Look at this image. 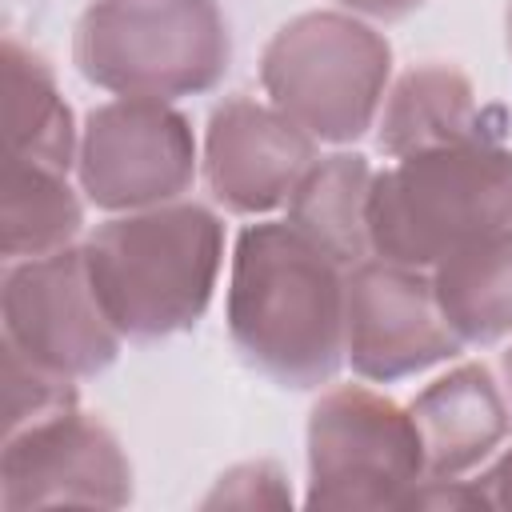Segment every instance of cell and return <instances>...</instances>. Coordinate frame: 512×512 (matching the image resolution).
Here are the masks:
<instances>
[{
    "mask_svg": "<svg viewBox=\"0 0 512 512\" xmlns=\"http://www.w3.org/2000/svg\"><path fill=\"white\" fill-rule=\"evenodd\" d=\"M344 272L304 232L248 224L228 280V336L280 388H320L344 364Z\"/></svg>",
    "mask_w": 512,
    "mask_h": 512,
    "instance_id": "6da1fadb",
    "label": "cell"
},
{
    "mask_svg": "<svg viewBox=\"0 0 512 512\" xmlns=\"http://www.w3.org/2000/svg\"><path fill=\"white\" fill-rule=\"evenodd\" d=\"M220 256V220L176 200L116 216L84 244L92 288L128 340H164L192 328L212 300Z\"/></svg>",
    "mask_w": 512,
    "mask_h": 512,
    "instance_id": "7a4b0ae2",
    "label": "cell"
},
{
    "mask_svg": "<svg viewBox=\"0 0 512 512\" xmlns=\"http://www.w3.org/2000/svg\"><path fill=\"white\" fill-rule=\"evenodd\" d=\"M500 228H512L508 144L432 148L372 176L368 240L384 260L432 268L460 244Z\"/></svg>",
    "mask_w": 512,
    "mask_h": 512,
    "instance_id": "3957f363",
    "label": "cell"
},
{
    "mask_svg": "<svg viewBox=\"0 0 512 512\" xmlns=\"http://www.w3.org/2000/svg\"><path fill=\"white\" fill-rule=\"evenodd\" d=\"M228 56L216 0H96L72 36V60L88 84L144 100L216 88Z\"/></svg>",
    "mask_w": 512,
    "mask_h": 512,
    "instance_id": "277c9868",
    "label": "cell"
},
{
    "mask_svg": "<svg viewBox=\"0 0 512 512\" xmlns=\"http://www.w3.org/2000/svg\"><path fill=\"white\" fill-rule=\"evenodd\" d=\"M392 76L388 40L344 12H304L288 20L260 56L268 100L312 140H360L384 104Z\"/></svg>",
    "mask_w": 512,
    "mask_h": 512,
    "instance_id": "5b68a950",
    "label": "cell"
},
{
    "mask_svg": "<svg viewBox=\"0 0 512 512\" xmlns=\"http://www.w3.org/2000/svg\"><path fill=\"white\" fill-rule=\"evenodd\" d=\"M428 476L412 412L360 388H328L308 416V508H400Z\"/></svg>",
    "mask_w": 512,
    "mask_h": 512,
    "instance_id": "8992f818",
    "label": "cell"
},
{
    "mask_svg": "<svg viewBox=\"0 0 512 512\" xmlns=\"http://www.w3.org/2000/svg\"><path fill=\"white\" fill-rule=\"evenodd\" d=\"M76 168L96 208H156L188 192L196 176V140L168 100L120 96L88 112Z\"/></svg>",
    "mask_w": 512,
    "mask_h": 512,
    "instance_id": "52a82bcc",
    "label": "cell"
},
{
    "mask_svg": "<svg viewBox=\"0 0 512 512\" xmlns=\"http://www.w3.org/2000/svg\"><path fill=\"white\" fill-rule=\"evenodd\" d=\"M4 340L28 360L72 380L104 372L120 352V328L104 312L84 248H60L4 268Z\"/></svg>",
    "mask_w": 512,
    "mask_h": 512,
    "instance_id": "ba28073f",
    "label": "cell"
},
{
    "mask_svg": "<svg viewBox=\"0 0 512 512\" xmlns=\"http://www.w3.org/2000/svg\"><path fill=\"white\" fill-rule=\"evenodd\" d=\"M432 276L396 260H360L344 272V356L376 384L416 376L460 352Z\"/></svg>",
    "mask_w": 512,
    "mask_h": 512,
    "instance_id": "9c48e42d",
    "label": "cell"
},
{
    "mask_svg": "<svg viewBox=\"0 0 512 512\" xmlns=\"http://www.w3.org/2000/svg\"><path fill=\"white\" fill-rule=\"evenodd\" d=\"M132 464L120 440L92 416L68 408L4 436L0 508H124Z\"/></svg>",
    "mask_w": 512,
    "mask_h": 512,
    "instance_id": "30bf717a",
    "label": "cell"
},
{
    "mask_svg": "<svg viewBox=\"0 0 512 512\" xmlns=\"http://www.w3.org/2000/svg\"><path fill=\"white\" fill-rule=\"evenodd\" d=\"M312 160L316 140L276 104L228 96L208 116L204 180L228 212L256 216L288 204L296 180Z\"/></svg>",
    "mask_w": 512,
    "mask_h": 512,
    "instance_id": "8fae6325",
    "label": "cell"
},
{
    "mask_svg": "<svg viewBox=\"0 0 512 512\" xmlns=\"http://www.w3.org/2000/svg\"><path fill=\"white\" fill-rule=\"evenodd\" d=\"M508 112L484 104L456 64H416L388 92L376 124V144L388 156H416L456 144H504Z\"/></svg>",
    "mask_w": 512,
    "mask_h": 512,
    "instance_id": "7c38bea8",
    "label": "cell"
},
{
    "mask_svg": "<svg viewBox=\"0 0 512 512\" xmlns=\"http://www.w3.org/2000/svg\"><path fill=\"white\" fill-rule=\"evenodd\" d=\"M428 476H464L508 436L512 412L484 364H460L412 400Z\"/></svg>",
    "mask_w": 512,
    "mask_h": 512,
    "instance_id": "4fadbf2b",
    "label": "cell"
},
{
    "mask_svg": "<svg viewBox=\"0 0 512 512\" xmlns=\"http://www.w3.org/2000/svg\"><path fill=\"white\" fill-rule=\"evenodd\" d=\"M0 104H4V156L48 164L68 172L80 144L72 112L52 80V68L40 52L4 36L0 48Z\"/></svg>",
    "mask_w": 512,
    "mask_h": 512,
    "instance_id": "5bb4252c",
    "label": "cell"
},
{
    "mask_svg": "<svg viewBox=\"0 0 512 512\" xmlns=\"http://www.w3.org/2000/svg\"><path fill=\"white\" fill-rule=\"evenodd\" d=\"M432 288L448 328L464 344L512 336V228L476 236L436 260Z\"/></svg>",
    "mask_w": 512,
    "mask_h": 512,
    "instance_id": "9a60e30c",
    "label": "cell"
},
{
    "mask_svg": "<svg viewBox=\"0 0 512 512\" xmlns=\"http://www.w3.org/2000/svg\"><path fill=\"white\" fill-rule=\"evenodd\" d=\"M368 192L372 168L356 152L316 156L288 196V224L324 248L340 268L368 260Z\"/></svg>",
    "mask_w": 512,
    "mask_h": 512,
    "instance_id": "2e32d148",
    "label": "cell"
},
{
    "mask_svg": "<svg viewBox=\"0 0 512 512\" xmlns=\"http://www.w3.org/2000/svg\"><path fill=\"white\" fill-rule=\"evenodd\" d=\"M84 212L68 188V172L4 156L0 168V252L4 260H36L60 252L80 232Z\"/></svg>",
    "mask_w": 512,
    "mask_h": 512,
    "instance_id": "e0dca14e",
    "label": "cell"
},
{
    "mask_svg": "<svg viewBox=\"0 0 512 512\" xmlns=\"http://www.w3.org/2000/svg\"><path fill=\"white\" fill-rule=\"evenodd\" d=\"M0 388H4V436H16L28 424H40L56 412L76 408L72 376L28 360L8 340L0 348Z\"/></svg>",
    "mask_w": 512,
    "mask_h": 512,
    "instance_id": "ac0fdd59",
    "label": "cell"
},
{
    "mask_svg": "<svg viewBox=\"0 0 512 512\" xmlns=\"http://www.w3.org/2000/svg\"><path fill=\"white\" fill-rule=\"evenodd\" d=\"M288 504L292 492L284 484V472L268 460H248L228 468L200 500V508H288Z\"/></svg>",
    "mask_w": 512,
    "mask_h": 512,
    "instance_id": "d6986e66",
    "label": "cell"
},
{
    "mask_svg": "<svg viewBox=\"0 0 512 512\" xmlns=\"http://www.w3.org/2000/svg\"><path fill=\"white\" fill-rule=\"evenodd\" d=\"M476 488L484 492L488 508H512V448L476 476Z\"/></svg>",
    "mask_w": 512,
    "mask_h": 512,
    "instance_id": "ffe728a7",
    "label": "cell"
},
{
    "mask_svg": "<svg viewBox=\"0 0 512 512\" xmlns=\"http://www.w3.org/2000/svg\"><path fill=\"white\" fill-rule=\"evenodd\" d=\"M340 8H352V12H364V16H376V20H400L408 12H416L424 0H336Z\"/></svg>",
    "mask_w": 512,
    "mask_h": 512,
    "instance_id": "44dd1931",
    "label": "cell"
},
{
    "mask_svg": "<svg viewBox=\"0 0 512 512\" xmlns=\"http://www.w3.org/2000/svg\"><path fill=\"white\" fill-rule=\"evenodd\" d=\"M500 368H504V388H508V400H512V348L504 352V360H500Z\"/></svg>",
    "mask_w": 512,
    "mask_h": 512,
    "instance_id": "7402d4cb",
    "label": "cell"
},
{
    "mask_svg": "<svg viewBox=\"0 0 512 512\" xmlns=\"http://www.w3.org/2000/svg\"><path fill=\"white\" fill-rule=\"evenodd\" d=\"M508 52H512V8H508Z\"/></svg>",
    "mask_w": 512,
    "mask_h": 512,
    "instance_id": "603a6c76",
    "label": "cell"
}]
</instances>
